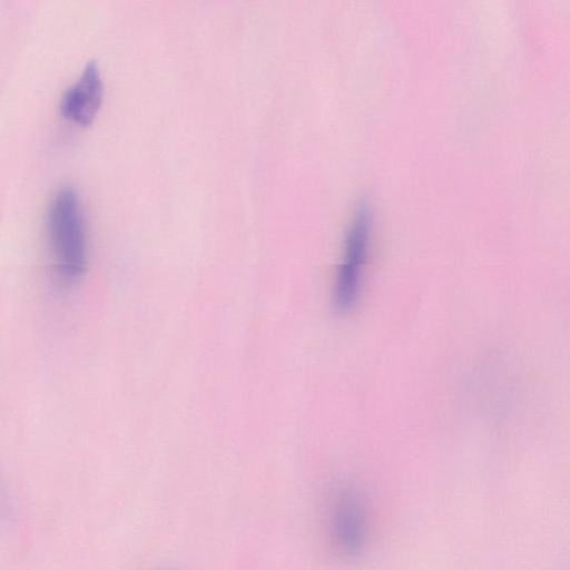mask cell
<instances>
[{
    "label": "cell",
    "instance_id": "obj_1",
    "mask_svg": "<svg viewBox=\"0 0 570 570\" xmlns=\"http://www.w3.org/2000/svg\"><path fill=\"white\" fill-rule=\"evenodd\" d=\"M47 236L59 277L72 283L86 269V230L79 198L71 188L59 190L47 213Z\"/></svg>",
    "mask_w": 570,
    "mask_h": 570
},
{
    "label": "cell",
    "instance_id": "obj_2",
    "mask_svg": "<svg viewBox=\"0 0 570 570\" xmlns=\"http://www.w3.org/2000/svg\"><path fill=\"white\" fill-rule=\"evenodd\" d=\"M372 232V210L367 203L357 205L344 240L343 257L334 284V305L341 313L357 301Z\"/></svg>",
    "mask_w": 570,
    "mask_h": 570
},
{
    "label": "cell",
    "instance_id": "obj_3",
    "mask_svg": "<svg viewBox=\"0 0 570 570\" xmlns=\"http://www.w3.org/2000/svg\"><path fill=\"white\" fill-rule=\"evenodd\" d=\"M332 538L337 549L356 554L366 539V514L362 498L353 490L341 491L334 500L331 517Z\"/></svg>",
    "mask_w": 570,
    "mask_h": 570
},
{
    "label": "cell",
    "instance_id": "obj_4",
    "mask_svg": "<svg viewBox=\"0 0 570 570\" xmlns=\"http://www.w3.org/2000/svg\"><path fill=\"white\" fill-rule=\"evenodd\" d=\"M104 85L98 66L90 61L79 79L68 88L60 101V114L78 126H89L102 102Z\"/></svg>",
    "mask_w": 570,
    "mask_h": 570
}]
</instances>
